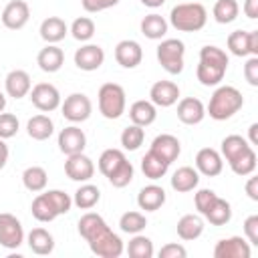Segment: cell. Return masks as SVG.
<instances>
[{"mask_svg": "<svg viewBox=\"0 0 258 258\" xmlns=\"http://www.w3.org/2000/svg\"><path fill=\"white\" fill-rule=\"evenodd\" d=\"M206 117V107L196 97H185L177 103V119L185 125H198Z\"/></svg>", "mask_w": 258, "mask_h": 258, "instance_id": "cell-20", "label": "cell"}, {"mask_svg": "<svg viewBox=\"0 0 258 258\" xmlns=\"http://www.w3.org/2000/svg\"><path fill=\"white\" fill-rule=\"evenodd\" d=\"M187 250L181 244H165L159 250V258H185Z\"/></svg>", "mask_w": 258, "mask_h": 258, "instance_id": "cell-51", "label": "cell"}, {"mask_svg": "<svg viewBox=\"0 0 258 258\" xmlns=\"http://www.w3.org/2000/svg\"><path fill=\"white\" fill-rule=\"evenodd\" d=\"M244 77L248 81V85L258 87V56H250L244 64Z\"/></svg>", "mask_w": 258, "mask_h": 258, "instance_id": "cell-49", "label": "cell"}, {"mask_svg": "<svg viewBox=\"0 0 258 258\" xmlns=\"http://www.w3.org/2000/svg\"><path fill=\"white\" fill-rule=\"evenodd\" d=\"M167 169H169V163L163 161L161 157H157L153 151H147L143 155V159H141V171H143V175L149 177V179H153V181L155 179H161L167 173Z\"/></svg>", "mask_w": 258, "mask_h": 258, "instance_id": "cell-31", "label": "cell"}, {"mask_svg": "<svg viewBox=\"0 0 258 258\" xmlns=\"http://www.w3.org/2000/svg\"><path fill=\"white\" fill-rule=\"evenodd\" d=\"M125 89L117 83H105L99 89V111L105 119H119L125 113Z\"/></svg>", "mask_w": 258, "mask_h": 258, "instance_id": "cell-5", "label": "cell"}, {"mask_svg": "<svg viewBox=\"0 0 258 258\" xmlns=\"http://www.w3.org/2000/svg\"><path fill=\"white\" fill-rule=\"evenodd\" d=\"M248 133H250V145H258V123H252Z\"/></svg>", "mask_w": 258, "mask_h": 258, "instance_id": "cell-56", "label": "cell"}, {"mask_svg": "<svg viewBox=\"0 0 258 258\" xmlns=\"http://www.w3.org/2000/svg\"><path fill=\"white\" fill-rule=\"evenodd\" d=\"M8 155H10V151H8V145L4 143V139H0V169L6 165V161H8Z\"/></svg>", "mask_w": 258, "mask_h": 258, "instance_id": "cell-55", "label": "cell"}, {"mask_svg": "<svg viewBox=\"0 0 258 258\" xmlns=\"http://www.w3.org/2000/svg\"><path fill=\"white\" fill-rule=\"evenodd\" d=\"M87 147V135L81 127L77 125H69L58 133V149L64 155H73V153H81Z\"/></svg>", "mask_w": 258, "mask_h": 258, "instance_id": "cell-14", "label": "cell"}, {"mask_svg": "<svg viewBox=\"0 0 258 258\" xmlns=\"http://www.w3.org/2000/svg\"><path fill=\"white\" fill-rule=\"evenodd\" d=\"M79 234L89 244L91 252L99 258H119L125 250L123 240L107 226L103 216L95 212H87L79 220Z\"/></svg>", "mask_w": 258, "mask_h": 258, "instance_id": "cell-1", "label": "cell"}, {"mask_svg": "<svg viewBox=\"0 0 258 258\" xmlns=\"http://www.w3.org/2000/svg\"><path fill=\"white\" fill-rule=\"evenodd\" d=\"M44 194H46V198L50 200V204L54 206V210L58 212V216H60V214H67V212H71L73 198H71L69 194H64L62 189H48V191H44Z\"/></svg>", "mask_w": 258, "mask_h": 258, "instance_id": "cell-44", "label": "cell"}, {"mask_svg": "<svg viewBox=\"0 0 258 258\" xmlns=\"http://www.w3.org/2000/svg\"><path fill=\"white\" fill-rule=\"evenodd\" d=\"M250 242L242 236H230L218 240L214 246V258H250Z\"/></svg>", "mask_w": 258, "mask_h": 258, "instance_id": "cell-11", "label": "cell"}, {"mask_svg": "<svg viewBox=\"0 0 258 258\" xmlns=\"http://www.w3.org/2000/svg\"><path fill=\"white\" fill-rule=\"evenodd\" d=\"M129 117L133 121V125H139V127H147L151 125L155 119H157V109L151 101H145V99H139L135 101L131 107H129Z\"/></svg>", "mask_w": 258, "mask_h": 258, "instance_id": "cell-25", "label": "cell"}, {"mask_svg": "<svg viewBox=\"0 0 258 258\" xmlns=\"http://www.w3.org/2000/svg\"><path fill=\"white\" fill-rule=\"evenodd\" d=\"M30 18V8L24 0H12L2 10V24L10 30H20Z\"/></svg>", "mask_w": 258, "mask_h": 258, "instance_id": "cell-12", "label": "cell"}, {"mask_svg": "<svg viewBox=\"0 0 258 258\" xmlns=\"http://www.w3.org/2000/svg\"><path fill=\"white\" fill-rule=\"evenodd\" d=\"M30 212H32V216H34L38 222H52L54 218H58V212L54 210V206L50 204V200L46 198V194H38V196L32 200Z\"/></svg>", "mask_w": 258, "mask_h": 258, "instance_id": "cell-36", "label": "cell"}, {"mask_svg": "<svg viewBox=\"0 0 258 258\" xmlns=\"http://www.w3.org/2000/svg\"><path fill=\"white\" fill-rule=\"evenodd\" d=\"M28 248L38 256L50 254L54 250V238L44 228H32L28 234Z\"/></svg>", "mask_w": 258, "mask_h": 258, "instance_id": "cell-27", "label": "cell"}, {"mask_svg": "<svg viewBox=\"0 0 258 258\" xmlns=\"http://www.w3.org/2000/svg\"><path fill=\"white\" fill-rule=\"evenodd\" d=\"M64 173L73 181H89L93 177V173H95V163L83 151L81 153H73V155H67Z\"/></svg>", "mask_w": 258, "mask_h": 258, "instance_id": "cell-10", "label": "cell"}, {"mask_svg": "<svg viewBox=\"0 0 258 258\" xmlns=\"http://www.w3.org/2000/svg\"><path fill=\"white\" fill-rule=\"evenodd\" d=\"M179 99V87L173 81H157L149 89V101L155 107H171Z\"/></svg>", "mask_w": 258, "mask_h": 258, "instance_id": "cell-15", "label": "cell"}, {"mask_svg": "<svg viewBox=\"0 0 258 258\" xmlns=\"http://www.w3.org/2000/svg\"><path fill=\"white\" fill-rule=\"evenodd\" d=\"M81 4L87 12H101V10H107L119 4V0H81Z\"/></svg>", "mask_w": 258, "mask_h": 258, "instance_id": "cell-50", "label": "cell"}, {"mask_svg": "<svg viewBox=\"0 0 258 258\" xmlns=\"http://www.w3.org/2000/svg\"><path fill=\"white\" fill-rule=\"evenodd\" d=\"M103 62H105V50L99 44H83L75 52V64L81 71H87V73L97 71Z\"/></svg>", "mask_w": 258, "mask_h": 258, "instance_id": "cell-17", "label": "cell"}, {"mask_svg": "<svg viewBox=\"0 0 258 258\" xmlns=\"http://www.w3.org/2000/svg\"><path fill=\"white\" fill-rule=\"evenodd\" d=\"M133 173H135V169H133V165H131V161H125L113 175H109L107 179L111 181V185L113 187H125V185H129L131 183V179H133Z\"/></svg>", "mask_w": 258, "mask_h": 258, "instance_id": "cell-45", "label": "cell"}, {"mask_svg": "<svg viewBox=\"0 0 258 258\" xmlns=\"http://www.w3.org/2000/svg\"><path fill=\"white\" fill-rule=\"evenodd\" d=\"M230 169L236 173V175H252L254 169H256V151L254 147L246 149L240 157H236L234 161H230Z\"/></svg>", "mask_w": 258, "mask_h": 258, "instance_id": "cell-38", "label": "cell"}, {"mask_svg": "<svg viewBox=\"0 0 258 258\" xmlns=\"http://www.w3.org/2000/svg\"><path fill=\"white\" fill-rule=\"evenodd\" d=\"M216 198H218V194H216L214 189H208V187L200 189V191L196 194V200H194V202H196V210L204 216V214H206V210L214 204V200H216Z\"/></svg>", "mask_w": 258, "mask_h": 258, "instance_id": "cell-47", "label": "cell"}, {"mask_svg": "<svg viewBox=\"0 0 258 258\" xmlns=\"http://www.w3.org/2000/svg\"><path fill=\"white\" fill-rule=\"evenodd\" d=\"M69 32L73 34L75 40L87 42V40H91L93 34H95V22H93L89 16H81V18H77V20L71 24V30H69Z\"/></svg>", "mask_w": 258, "mask_h": 258, "instance_id": "cell-43", "label": "cell"}, {"mask_svg": "<svg viewBox=\"0 0 258 258\" xmlns=\"http://www.w3.org/2000/svg\"><path fill=\"white\" fill-rule=\"evenodd\" d=\"M101 200V191L97 185L93 183H83L77 191H75V198H73V204L79 208V210H91L99 204Z\"/></svg>", "mask_w": 258, "mask_h": 258, "instance_id": "cell-33", "label": "cell"}, {"mask_svg": "<svg viewBox=\"0 0 258 258\" xmlns=\"http://www.w3.org/2000/svg\"><path fill=\"white\" fill-rule=\"evenodd\" d=\"M24 242V230L16 216L0 214V246L14 250Z\"/></svg>", "mask_w": 258, "mask_h": 258, "instance_id": "cell-9", "label": "cell"}, {"mask_svg": "<svg viewBox=\"0 0 258 258\" xmlns=\"http://www.w3.org/2000/svg\"><path fill=\"white\" fill-rule=\"evenodd\" d=\"M238 12H240V6H238L236 0H218L214 4V10H212V14H214V18H216L218 24H230V22H234L238 18Z\"/></svg>", "mask_w": 258, "mask_h": 258, "instance_id": "cell-37", "label": "cell"}, {"mask_svg": "<svg viewBox=\"0 0 258 258\" xmlns=\"http://www.w3.org/2000/svg\"><path fill=\"white\" fill-rule=\"evenodd\" d=\"M244 14L248 18H258V0H244Z\"/></svg>", "mask_w": 258, "mask_h": 258, "instance_id": "cell-53", "label": "cell"}, {"mask_svg": "<svg viewBox=\"0 0 258 258\" xmlns=\"http://www.w3.org/2000/svg\"><path fill=\"white\" fill-rule=\"evenodd\" d=\"M226 71H228V54L220 46L206 44L200 48V62H198L196 75L204 87L220 85Z\"/></svg>", "mask_w": 258, "mask_h": 258, "instance_id": "cell-2", "label": "cell"}, {"mask_svg": "<svg viewBox=\"0 0 258 258\" xmlns=\"http://www.w3.org/2000/svg\"><path fill=\"white\" fill-rule=\"evenodd\" d=\"M204 234V218L198 214H185L177 220V236L185 242L196 240Z\"/></svg>", "mask_w": 258, "mask_h": 258, "instance_id": "cell-26", "label": "cell"}, {"mask_svg": "<svg viewBox=\"0 0 258 258\" xmlns=\"http://www.w3.org/2000/svg\"><path fill=\"white\" fill-rule=\"evenodd\" d=\"M18 117L12 115V113H0V139H10L18 133Z\"/></svg>", "mask_w": 258, "mask_h": 258, "instance_id": "cell-46", "label": "cell"}, {"mask_svg": "<svg viewBox=\"0 0 258 258\" xmlns=\"http://www.w3.org/2000/svg\"><path fill=\"white\" fill-rule=\"evenodd\" d=\"M252 145L242 137V135H228L222 139V155L226 157V161H234L236 157H240L246 149H250Z\"/></svg>", "mask_w": 258, "mask_h": 258, "instance_id": "cell-35", "label": "cell"}, {"mask_svg": "<svg viewBox=\"0 0 258 258\" xmlns=\"http://www.w3.org/2000/svg\"><path fill=\"white\" fill-rule=\"evenodd\" d=\"M250 54L258 56V30H250Z\"/></svg>", "mask_w": 258, "mask_h": 258, "instance_id": "cell-54", "label": "cell"}, {"mask_svg": "<svg viewBox=\"0 0 258 258\" xmlns=\"http://www.w3.org/2000/svg\"><path fill=\"white\" fill-rule=\"evenodd\" d=\"M165 204V189L161 185H145L137 194V206L145 212H157Z\"/></svg>", "mask_w": 258, "mask_h": 258, "instance_id": "cell-21", "label": "cell"}, {"mask_svg": "<svg viewBox=\"0 0 258 258\" xmlns=\"http://www.w3.org/2000/svg\"><path fill=\"white\" fill-rule=\"evenodd\" d=\"M198 183H200V173H198V169H194L189 165L177 167L171 175V187L179 194H187V191L196 189Z\"/></svg>", "mask_w": 258, "mask_h": 258, "instance_id": "cell-23", "label": "cell"}, {"mask_svg": "<svg viewBox=\"0 0 258 258\" xmlns=\"http://www.w3.org/2000/svg\"><path fill=\"white\" fill-rule=\"evenodd\" d=\"M143 139H145V131H143V127H139V125H129V127H125L123 133H121V145H123V149H127V151L139 149V147L143 145Z\"/></svg>", "mask_w": 258, "mask_h": 258, "instance_id": "cell-42", "label": "cell"}, {"mask_svg": "<svg viewBox=\"0 0 258 258\" xmlns=\"http://www.w3.org/2000/svg\"><path fill=\"white\" fill-rule=\"evenodd\" d=\"M4 109H6V95L0 91V113H2Z\"/></svg>", "mask_w": 258, "mask_h": 258, "instance_id": "cell-58", "label": "cell"}, {"mask_svg": "<svg viewBox=\"0 0 258 258\" xmlns=\"http://www.w3.org/2000/svg\"><path fill=\"white\" fill-rule=\"evenodd\" d=\"M62 62H64V52L56 44H46L38 52V56H36V64L44 73H56V71H60Z\"/></svg>", "mask_w": 258, "mask_h": 258, "instance_id": "cell-24", "label": "cell"}, {"mask_svg": "<svg viewBox=\"0 0 258 258\" xmlns=\"http://www.w3.org/2000/svg\"><path fill=\"white\" fill-rule=\"evenodd\" d=\"M208 10L200 2L175 4L169 12V24L179 32H198L206 26Z\"/></svg>", "mask_w": 258, "mask_h": 258, "instance_id": "cell-3", "label": "cell"}, {"mask_svg": "<svg viewBox=\"0 0 258 258\" xmlns=\"http://www.w3.org/2000/svg\"><path fill=\"white\" fill-rule=\"evenodd\" d=\"M149 151H153L157 157H161L163 161H167V163L171 165V163L179 157V153H181V143H179V139H177L175 135H171V133H161V135H157V137L151 141Z\"/></svg>", "mask_w": 258, "mask_h": 258, "instance_id": "cell-13", "label": "cell"}, {"mask_svg": "<svg viewBox=\"0 0 258 258\" xmlns=\"http://www.w3.org/2000/svg\"><path fill=\"white\" fill-rule=\"evenodd\" d=\"M244 236L252 246H258V216L256 214L244 220Z\"/></svg>", "mask_w": 258, "mask_h": 258, "instance_id": "cell-48", "label": "cell"}, {"mask_svg": "<svg viewBox=\"0 0 258 258\" xmlns=\"http://www.w3.org/2000/svg\"><path fill=\"white\" fill-rule=\"evenodd\" d=\"M4 89H6V95L12 97V99H22L30 93L32 89V81H30V75L22 69H14L6 75L4 79Z\"/></svg>", "mask_w": 258, "mask_h": 258, "instance_id": "cell-19", "label": "cell"}, {"mask_svg": "<svg viewBox=\"0 0 258 258\" xmlns=\"http://www.w3.org/2000/svg\"><path fill=\"white\" fill-rule=\"evenodd\" d=\"M28 95H30L32 105L38 111H42V113H50V111H54V109L60 107V93L50 83H38V85H34Z\"/></svg>", "mask_w": 258, "mask_h": 258, "instance_id": "cell-8", "label": "cell"}, {"mask_svg": "<svg viewBox=\"0 0 258 258\" xmlns=\"http://www.w3.org/2000/svg\"><path fill=\"white\" fill-rule=\"evenodd\" d=\"M204 218L212 224V226H226L230 220H232V208H230V202H226L224 198H216L214 204L206 210Z\"/></svg>", "mask_w": 258, "mask_h": 258, "instance_id": "cell-30", "label": "cell"}, {"mask_svg": "<svg viewBox=\"0 0 258 258\" xmlns=\"http://www.w3.org/2000/svg\"><path fill=\"white\" fill-rule=\"evenodd\" d=\"M127 161V157H125V153L121 151V149H105L103 153H101V157H99V171L105 175V177H109V175H113L123 163Z\"/></svg>", "mask_w": 258, "mask_h": 258, "instance_id": "cell-32", "label": "cell"}, {"mask_svg": "<svg viewBox=\"0 0 258 258\" xmlns=\"http://www.w3.org/2000/svg\"><path fill=\"white\" fill-rule=\"evenodd\" d=\"M127 254L131 258H151L153 256V242L147 236L133 234V238L127 244Z\"/></svg>", "mask_w": 258, "mask_h": 258, "instance_id": "cell-39", "label": "cell"}, {"mask_svg": "<svg viewBox=\"0 0 258 258\" xmlns=\"http://www.w3.org/2000/svg\"><path fill=\"white\" fill-rule=\"evenodd\" d=\"M242 105H244L242 93L232 85H224V87H218L214 91L206 113L216 121H226L232 115H236L242 109Z\"/></svg>", "mask_w": 258, "mask_h": 258, "instance_id": "cell-4", "label": "cell"}, {"mask_svg": "<svg viewBox=\"0 0 258 258\" xmlns=\"http://www.w3.org/2000/svg\"><path fill=\"white\" fill-rule=\"evenodd\" d=\"M196 169L198 173L202 175H208V177H216L222 173L224 169V161H222V155L212 149V147H204L198 151L196 155Z\"/></svg>", "mask_w": 258, "mask_h": 258, "instance_id": "cell-18", "label": "cell"}, {"mask_svg": "<svg viewBox=\"0 0 258 258\" xmlns=\"http://www.w3.org/2000/svg\"><path fill=\"white\" fill-rule=\"evenodd\" d=\"M167 20L161 16V14H147L143 20H141V34L151 38V40H161L165 34H167Z\"/></svg>", "mask_w": 258, "mask_h": 258, "instance_id": "cell-29", "label": "cell"}, {"mask_svg": "<svg viewBox=\"0 0 258 258\" xmlns=\"http://www.w3.org/2000/svg\"><path fill=\"white\" fill-rule=\"evenodd\" d=\"M147 226V218L141 212H125L119 218V228L125 234H139L141 230H145Z\"/></svg>", "mask_w": 258, "mask_h": 258, "instance_id": "cell-41", "label": "cell"}, {"mask_svg": "<svg viewBox=\"0 0 258 258\" xmlns=\"http://www.w3.org/2000/svg\"><path fill=\"white\" fill-rule=\"evenodd\" d=\"M246 194H248V198L250 200H254V202H258V177H250L248 181H246Z\"/></svg>", "mask_w": 258, "mask_h": 258, "instance_id": "cell-52", "label": "cell"}, {"mask_svg": "<svg viewBox=\"0 0 258 258\" xmlns=\"http://www.w3.org/2000/svg\"><path fill=\"white\" fill-rule=\"evenodd\" d=\"M26 131H28V137H32L34 141H44V139H48L52 135L54 123H52V119L48 115L40 113V115H34V117L28 119Z\"/></svg>", "mask_w": 258, "mask_h": 258, "instance_id": "cell-28", "label": "cell"}, {"mask_svg": "<svg viewBox=\"0 0 258 258\" xmlns=\"http://www.w3.org/2000/svg\"><path fill=\"white\" fill-rule=\"evenodd\" d=\"M143 58V48L137 40L125 38L121 42H117L115 46V60L123 67V69H135Z\"/></svg>", "mask_w": 258, "mask_h": 258, "instance_id": "cell-16", "label": "cell"}, {"mask_svg": "<svg viewBox=\"0 0 258 258\" xmlns=\"http://www.w3.org/2000/svg\"><path fill=\"white\" fill-rule=\"evenodd\" d=\"M60 111H62V117L69 119L71 123H83L91 117L93 105L85 93H73L64 99V103L60 105Z\"/></svg>", "mask_w": 258, "mask_h": 258, "instance_id": "cell-7", "label": "cell"}, {"mask_svg": "<svg viewBox=\"0 0 258 258\" xmlns=\"http://www.w3.org/2000/svg\"><path fill=\"white\" fill-rule=\"evenodd\" d=\"M228 48L236 56H252L250 54V32H246V30H234L228 36Z\"/></svg>", "mask_w": 258, "mask_h": 258, "instance_id": "cell-40", "label": "cell"}, {"mask_svg": "<svg viewBox=\"0 0 258 258\" xmlns=\"http://www.w3.org/2000/svg\"><path fill=\"white\" fill-rule=\"evenodd\" d=\"M183 56H185V44L177 38H165L157 46V60L161 69L169 75H179L183 71Z\"/></svg>", "mask_w": 258, "mask_h": 258, "instance_id": "cell-6", "label": "cell"}, {"mask_svg": "<svg viewBox=\"0 0 258 258\" xmlns=\"http://www.w3.org/2000/svg\"><path fill=\"white\" fill-rule=\"evenodd\" d=\"M38 32H40V38H42V40H46L48 44H56V42H60V40L69 34V26H67V22H64L62 18H58V16H48V18L42 20Z\"/></svg>", "mask_w": 258, "mask_h": 258, "instance_id": "cell-22", "label": "cell"}, {"mask_svg": "<svg viewBox=\"0 0 258 258\" xmlns=\"http://www.w3.org/2000/svg\"><path fill=\"white\" fill-rule=\"evenodd\" d=\"M46 181H48V173L40 165H30L22 173V183L28 191H42L46 187Z\"/></svg>", "mask_w": 258, "mask_h": 258, "instance_id": "cell-34", "label": "cell"}, {"mask_svg": "<svg viewBox=\"0 0 258 258\" xmlns=\"http://www.w3.org/2000/svg\"><path fill=\"white\" fill-rule=\"evenodd\" d=\"M141 4L147 6V8H159V6L165 4V0H141Z\"/></svg>", "mask_w": 258, "mask_h": 258, "instance_id": "cell-57", "label": "cell"}]
</instances>
